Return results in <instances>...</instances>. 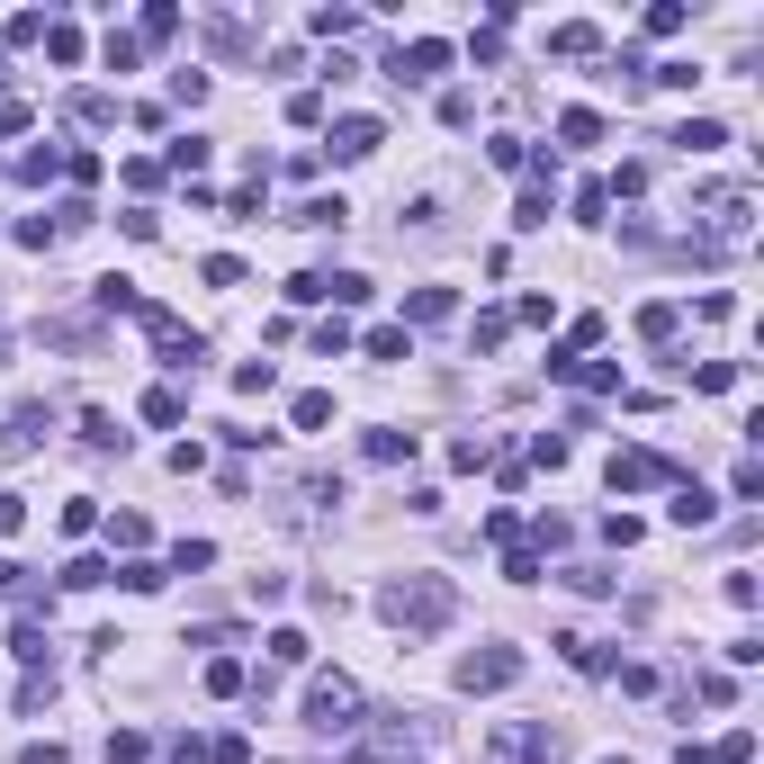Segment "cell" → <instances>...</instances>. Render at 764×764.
<instances>
[{"instance_id":"cell-1","label":"cell","mask_w":764,"mask_h":764,"mask_svg":"<svg viewBox=\"0 0 764 764\" xmlns=\"http://www.w3.org/2000/svg\"><path fill=\"white\" fill-rule=\"evenodd\" d=\"M378 611L396 620V630H405V639H432V630H441V620L459 611V585H450V576H432V567H414V576H396V585L378 594Z\"/></svg>"},{"instance_id":"cell-2","label":"cell","mask_w":764,"mask_h":764,"mask_svg":"<svg viewBox=\"0 0 764 764\" xmlns=\"http://www.w3.org/2000/svg\"><path fill=\"white\" fill-rule=\"evenodd\" d=\"M306 729L352 737V729H360V683H352V674H315V683H306Z\"/></svg>"},{"instance_id":"cell-3","label":"cell","mask_w":764,"mask_h":764,"mask_svg":"<svg viewBox=\"0 0 764 764\" xmlns=\"http://www.w3.org/2000/svg\"><path fill=\"white\" fill-rule=\"evenodd\" d=\"M485 764H558V729L548 720H504L485 737Z\"/></svg>"},{"instance_id":"cell-4","label":"cell","mask_w":764,"mask_h":764,"mask_svg":"<svg viewBox=\"0 0 764 764\" xmlns=\"http://www.w3.org/2000/svg\"><path fill=\"white\" fill-rule=\"evenodd\" d=\"M135 324L154 333V352H163V369H198V360H207V342H198V333H189V324H180L171 306H154V297H145V306H135Z\"/></svg>"},{"instance_id":"cell-5","label":"cell","mask_w":764,"mask_h":764,"mask_svg":"<svg viewBox=\"0 0 764 764\" xmlns=\"http://www.w3.org/2000/svg\"><path fill=\"white\" fill-rule=\"evenodd\" d=\"M450 63H459V45H450V36H405L387 73H396L405 91H423V82H441V73H450Z\"/></svg>"},{"instance_id":"cell-6","label":"cell","mask_w":764,"mask_h":764,"mask_svg":"<svg viewBox=\"0 0 764 764\" xmlns=\"http://www.w3.org/2000/svg\"><path fill=\"white\" fill-rule=\"evenodd\" d=\"M504 683H522V648H477V657H459V692H504Z\"/></svg>"},{"instance_id":"cell-7","label":"cell","mask_w":764,"mask_h":764,"mask_svg":"<svg viewBox=\"0 0 764 764\" xmlns=\"http://www.w3.org/2000/svg\"><path fill=\"white\" fill-rule=\"evenodd\" d=\"M378 145H387L378 117H333V145H324V154H333V163H369Z\"/></svg>"},{"instance_id":"cell-8","label":"cell","mask_w":764,"mask_h":764,"mask_svg":"<svg viewBox=\"0 0 764 764\" xmlns=\"http://www.w3.org/2000/svg\"><path fill=\"white\" fill-rule=\"evenodd\" d=\"M666 477H674V468H666L657 450H620V459H611V495H648V485H666Z\"/></svg>"},{"instance_id":"cell-9","label":"cell","mask_w":764,"mask_h":764,"mask_svg":"<svg viewBox=\"0 0 764 764\" xmlns=\"http://www.w3.org/2000/svg\"><path fill=\"white\" fill-rule=\"evenodd\" d=\"M666 522H683V531H711V522H720V495H702V485H674Z\"/></svg>"},{"instance_id":"cell-10","label":"cell","mask_w":764,"mask_h":764,"mask_svg":"<svg viewBox=\"0 0 764 764\" xmlns=\"http://www.w3.org/2000/svg\"><path fill=\"white\" fill-rule=\"evenodd\" d=\"M674 145L702 163V154H720V145H729V126H720V117H683V126H674Z\"/></svg>"},{"instance_id":"cell-11","label":"cell","mask_w":764,"mask_h":764,"mask_svg":"<svg viewBox=\"0 0 764 764\" xmlns=\"http://www.w3.org/2000/svg\"><path fill=\"white\" fill-rule=\"evenodd\" d=\"M297 226H306V234H342V226H352V207H342V189H333V198H306Z\"/></svg>"},{"instance_id":"cell-12","label":"cell","mask_w":764,"mask_h":764,"mask_svg":"<svg viewBox=\"0 0 764 764\" xmlns=\"http://www.w3.org/2000/svg\"><path fill=\"white\" fill-rule=\"evenodd\" d=\"M36 441H45V414H36V405L19 414V423H0V459H28Z\"/></svg>"},{"instance_id":"cell-13","label":"cell","mask_w":764,"mask_h":764,"mask_svg":"<svg viewBox=\"0 0 764 764\" xmlns=\"http://www.w3.org/2000/svg\"><path fill=\"white\" fill-rule=\"evenodd\" d=\"M450 315H459L450 289H414V297H405V324H450Z\"/></svg>"},{"instance_id":"cell-14","label":"cell","mask_w":764,"mask_h":764,"mask_svg":"<svg viewBox=\"0 0 764 764\" xmlns=\"http://www.w3.org/2000/svg\"><path fill=\"white\" fill-rule=\"evenodd\" d=\"M594 45H603L594 19H558V28H548V54H594Z\"/></svg>"},{"instance_id":"cell-15","label":"cell","mask_w":764,"mask_h":764,"mask_svg":"<svg viewBox=\"0 0 764 764\" xmlns=\"http://www.w3.org/2000/svg\"><path fill=\"white\" fill-rule=\"evenodd\" d=\"M548 648H558V657L576 666V674H603V666H611V657H603V648H594L585 630H558V639H548Z\"/></svg>"},{"instance_id":"cell-16","label":"cell","mask_w":764,"mask_h":764,"mask_svg":"<svg viewBox=\"0 0 764 764\" xmlns=\"http://www.w3.org/2000/svg\"><path fill=\"white\" fill-rule=\"evenodd\" d=\"M163 171H180V180H198V171H207V135H171V154H163Z\"/></svg>"},{"instance_id":"cell-17","label":"cell","mask_w":764,"mask_h":764,"mask_svg":"<svg viewBox=\"0 0 764 764\" xmlns=\"http://www.w3.org/2000/svg\"><path fill=\"white\" fill-rule=\"evenodd\" d=\"M360 352H369V360H414V333H405V324H378Z\"/></svg>"},{"instance_id":"cell-18","label":"cell","mask_w":764,"mask_h":764,"mask_svg":"<svg viewBox=\"0 0 764 764\" xmlns=\"http://www.w3.org/2000/svg\"><path fill=\"white\" fill-rule=\"evenodd\" d=\"M252 674H243V657H207V692H217V702H234Z\"/></svg>"},{"instance_id":"cell-19","label":"cell","mask_w":764,"mask_h":764,"mask_svg":"<svg viewBox=\"0 0 764 764\" xmlns=\"http://www.w3.org/2000/svg\"><path fill=\"white\" fill-rule=\"evenodd\" d=\"M289 423H297V432H324V423H333V396H324V387H306V396L289 405Z\"/></svg>"},{"instance_id":"cell-20","label":"cell","mask_w":764,"mask_h":764,"mask_svg":"<svg viewBox=\"0 0 764 764\" xmlns=\"http://www.w3.org/2000/svg\"><path fill=\"white\" fill-rule=\"evenodd\" d=\"M261 648H270V666H306V657H315V639H306V630H270Z\"/></svg>"},{"instance_id":"cell-21","label":"cell","mask_w":764,"mask_h":764,"mask_svg":"<svg viewBox=\"0 0 764 764\" xmlns=\"http://www.w3.org/2000/svg\"><path fill=\"white\" fill-rule=\"evenodd\" d=\"M504 333H513V315H504V306H485V315L468 324V342H477V352H504Z\"/></svg>"},{"instance_id":"cell-22","label":"cell","mask_w":764,"mask_h":764,"mask_svg":"<svg viewBox=\"0 0 764 764\" xmlns=\"http://www.w3.org/2000/svg\"><path fill=\"white\" fill-rule=\"evenodd\" d=\"M558 145H603V117H594V108H567V117H558Z\"/></svg>"},{"instance_id":"cell-23","label":"cell","mask_w":764,"mask_h":764,"mask_svg":"<svg viewBox=\"0 0 764 764\" xmlns=\"http://www.w3.org/2000/svg\"><path fill=\"white\" fill-rule=\"evenodd\" d=\"M82 441H91V450H126V432H117V414H100V405L82 414Z\"/></svg>"},{"instance_id":"cell-24","label":"cell","mask_w":764,"mask_h":764,"mask_svg":"<svg viewBox=\"0 0 764 764\" xmlns=\"http://www.w3.org/2000/svg\"><path fill=\"white\" fill-rule=\"evenodd\" d=\"M54 522H63V540H91V531H100V504H91V495H73Z\"/></svg>"},{"instance_id":"cell-25","label":"cell","mask_w":764,"mask_h":764,"mask_svg":"<svg viewBox=\"0 0 764 764\" xmlns=\"http://www.w3.org/2000/svg\"><path fill=\"white\" fill-rule=\"evenodd\" d=\"M108 576H117L126 594H163V567H154V558H126V567H108Z\"/></svg>"},{"instance_id":"cell-26","label":"cell","mask_w":764,"mask_h":764,"mask_svg":"<svg viewBox=\"0 0 764 764\" xmlns=\"http://www.w3.org/2000/svg\"><path fill=\"white\" fill-rule=\"evenodd\" d=\"M10 657H19V666H45V620H19V630H10Z\"/></svg>"},{"instance_id":"cell-27","label":"cell","mask_w":764,"mask_h":764,"mask_svg":"<svg viewBox=\"0 0 764 764\" xmlns=\"http://www.w3.org/2000/svg\"><path fill=\"white\" fill-rule=\"evenodd\" d=\"M198 280H207V289H243V261H234V252H207Z\"/></svg>"},{"instance_id":"cell-28","label":"cell","mask_w":764,"mask_h":764,"mask_svg":"<svg viewBox=\"0 0 764 764\" xmlns=\"http://www.w3.org/2000/svg\"><path fill=\"white\" fill-rule=\"evenodd\" d=\"M198 567H217V540H180L171 548V576H198Z\"/></svg>"},{"instance_id":"cell-29","label":"cell","mask_w":764,"mask_h":764,"mask_svg":"<svg viewBox=\"0 0 764 764\" xmlns=\"http://www.w3.org/2000/svg\"><path fill=\"white\" fill-rule=\"evenodd\" d=\"M54 171H63V145H28L19 154V180H54Z\"/></svg>"},{"instance_id":"cell-30","label":"cell","mask_w":764,"mask_h":764,"mask_svg":"<svg viewBox=\"0 0 764 764\" xmlns=\"http://www.w3.org/2000/svg\"><path fill=\"white\" fill-rule=\"evenodd\" d=\"M360 450H369V459H378V468H396V459H414V432H369V441H360Z\"/></svg>"},{"instance_id":"cell-31","label":"cell","mask_w":764,"mask_h":764,"mask_svg":"<svg viewBox=\"0 0 764 764\" xmlns=\"http://www.w3.org/2000/svg\"><path fill=\"white\" fill-rule=\"evenodd\" d=\"M360 297H369L360 270H333V280H324V306H360Z\"/></svg>"},{"instance_id":"cell-32","label":"cell","mask_w":764,"mask_h":764,"mask_svg":"<svg viewBox=\"0 0 764 764\" xmlns=\"http://www.w3.org/2000/svg\"><path fill=\"white\" fill-rule=\"evenodd\" d=\"M145 423H163V432L180 423V387H145Z\"/></svg>"},{"instance_id":"cell-33","label":"cell","mask_w":764,"mask_h":764,"mask_svg":"<svg viewBox=\"0 0 764 764\" xmlns=\"http://www.w3.org/2000/svg\"><path fill=\"white\" fill-rule=\"evenodd\" d=\"M145 755H154L145 729H117V737H108V764H145Z\"/></svg>"},{"instance_id":"cell-34","label":"cell","mask_w":764,"mask_h":764,"mask_svg":"<svg viewBox=\"0 0 764 764\" xmlns=\"http://www.w3.org/2000/svg\"><path fill=\"white\" fill-rule=\"evenodd\" d=\"M91 585H108V558H73L63 567V594H91Z\"/></svg>"},{"instance_id":"cell-35","label":"cell","mask_w":764,"mask_h":764,"mask_svg":"<svg viewBox=\"0 0 764 764\" xmlns=\"http://www.w3.org/2000/svg\"><path fill=\"white\" fill-rule=\"evenodd\" d=\"M692 387H702V396H729V387H737V360H702V369H692Z\"/></svg>"},{"instance_id":"cell-36","label":"cell","mask_w":764,"mask_h":764,"mask_svg":"<svg viewBox=\"0 0 764 764\" xmlns=\"http://www.w3.org/2000/svg\"><path fill=\"white\" fill-rule=\"evenodd\" d=\"M270 387H280V369H270V360H243V369H234V396H270Z\"/></svg>"},{"instance_id":"cell-37","label":"cell","mask_w":764,"mask_h":764,"mask_svg":"<svg viewBox=\"0 0 764 764\" xmlns=\"http://www.w3.org/2000/svg\"><path fill=\"white\" fill-rule=\"evenodd\" d=\"M45 28H54L45 10H19V19H10V28H0V36H10V45H45Z\"/></svg>"},{"instance_id":"cell-38","label":"cell","mask_w":764,"mask_h":764,"mask_svg":"<svg viewBox=\"0 0 764 764\" xmlns=\"http://www.w3.org/2000/svg\"><path fill=\"white\" fill-rule=\"evenodd\" d=\"M674 324H683V315H674L666 297H657V306H639V333H648V342H674Z\"/></svg>"},{"instance_id":"cell-39","label":"cell","mask_w":764,"mask_h":764,"mask_svg":"<svg viewBox=\"0 0 764 764\" xmlns=\"http://www.w3.org/2000/svg\"><path fill=\"white\" fill-rule=\"evenodd\" d=\"M108 540H117V548H135V558H145V540H154V531H145V513H117V522H108Z\"/></svg>"},{"instance_id":"cell-40","label":"cell","mask_w":764,"mask_h":764,"mask_svg":"<svg viewBox=\"0 0 764 764\" xmlns=\"http://www.w3.org/2000/svg\"><path fill=\"white\" fill-rule=\"evenodd\" d=\"M45 54H54V63H82V28L54 19V28H45Z\"/></svg>"},{"instance_id":"cell-41","label":"cell","mask_w":764,"mask_h":764,"mask_svg":"<svg viewBox=\"0 0 764 764\" xmlns=\"http://www.w3.org/2000/svg\"><path fill=\"white\" fill-rule=\"evenodd\" d=\"M485 154H495V171H531V145H522V135H495Z\"/></svg>"},{"instance_id":"cell-42","label":"cell","mask_w":764,"mask_h":764,"mask_svg":"<svg viewBox=\"0 0 764 764\" xmlns=\"http://www.w3.org/2000/svg\"><path fill=\"white\" fill-rule=\"evenodd\" d=\"M513 226H522V234H540V226H548V189H522V207H513Z\"/></svg>"},{"instance_id":"cell-43","label":"cell","mask_w":764,"mask_h":764,"mask_svg":"<svg viewBox=\"0 0 764 764\" xmlns=\"http://www.w3.org/2000/svg\"><path fill=\"white\" fill-rule=\"evenodd\" d=\"M729 495H737V504H755V495H764V459H737V477H729Z\"/></svg>"},{"instance_id":"cell-44","label":"cell","mask_w":764,"mask_h":764,"mask_svg":"<svg viewBox=\"0 0 764 764\" xmlns=\"http://www.w3.org/2000/svg\"><path fill=\"white\" fill-rule=\"evenodd\" d=\"M145 36H154V45L180 36V10H171V0H154V10H145ZM145 36H135V45H145Z\"/></svg>"},{"instance_id":"cell-45","label":"cell","mask_w":764,"mask_h":764,"mask_svg":"<svg viewBox=\"0 0 764 764\" xmlns=\"http://www.w3.org/2000/svg\"><path fill=\"white\" fill-rule=\"evenodd\" d=\"M91 217H100V207H91V198H63V207H54V234H82Z\"/></svg>"},{"instance_id":"cell-46","label":"cell","mask_w":764,"mask_h":764,"mask_svg":"<svg viewBox=\"0 0 764 764\" xmlns=\"http://www.w3.org/2000/svg\"><path fill=\"white\" fill-rule=\"evenodd\" d=\"M100 306H108V315H135L145 297H135V280H100Z\"/></svg>"},{"instance_id":"cell-47","label":"cell","mask_w":764,"mask_h":764,"mask_svg":"<svg viewBox=\"0 0 764 764\" xmlns=\"http://www.w3.org/2000/svg\"><path fill=\"white\" fill-rule=\"evenodd\" d=\"M485 459H495V450H485V441H477V432H459V441H450V468H468V477H477V468H485Z\"/></svg>"},{"instance_id":"cell-48","label":"cell","mask_w":764,"mask_h":764,"mask_svg":"<svg viewBox=\"0 0 764 764\" xmlns=\"http://www.w3.org/2000/svg\"><path fill=\"white\" fill-rule=\"evenodd\" d=\"M558 585H576V594H611V567H558Z\"/></svg>"},{"instance_id":"cell-49","label":"cell","mask_w":764,"mask_h":764,"mask_svg":"<svg viewBox=\"0 0 764 764\" xmlns=\"http://www.w3.org/2000/svg\"><path fill=\"white\" fill-rule=\"evenodd\" d=\"M746 755H755V729H729V737L711 746V764H746Z\"/></svg>"},{"instance_id":"cell-50","label":"cell","mask_w":764,"mask_h":764,"mask_svg":"<svg viewBox=\"0 0 764 764\" xmlns=\"http://www.w3.org/2000/svg\"><path fill=\"white\" fill-rule=\"evenodd\" d=\"M315 352H324V360H342V352H352V324H342V315H333V324H315Z\"/></svg>"},{"instance_id":"cell-51","label":"cell","mask_w":764,"mask_h":764,"mask_svg":"<svg viewBox=\"0 0 764 764\" xmlns=\"http://www.w3.org/2000/svg\"><path fill=\"white\" fill-rule=\"evenodd\" d=\"M639 189H648V171H639V163H620V171L603 180V198H639Z\"/></svg>"},{"instance_id":"cell-52","label":"cell","mask_w":764,"mask_h":764,"mask_svg":"<svg viewBox=\"0 0 764 764\" xmlns=\"http://www.w3.org/2000/svg\"><path fill=\"white\" fill-rule=\"evenodd\" d=\"M306 28H315V36H352V28H360V10H315Z\"/></svg>"},{"instance_id":"cell-53","label":"cell","mask_w":764,"mask_h":764,"mask_svg":"<svg viewBox=\"0 0 764 764\" xmlns=\"http://www.w3.org/2000/svg\"><path fill=\"white\" fill-rule=\"evenodd\" d=\"M648 36H683V0H657V10H648Z\"/></svg>"},{"instance_id":"cell-54","label":"cell","mask_w":764,"mask_h":764,"mask_svg":"<svg viewBox=\"0 0 764 764\" xmlns=\"http://www.w3.org/2000/svg\"><path fill=\"white\" fill-rule=\"evenodd\" d=\"M207 764H252V737H234V729H226L217 746H207Z\"/></svg>"},{"instance_id":"cell-55","label":"cell","mask_w":764,"mask_h":764,"mask_svg":"<svg viewBox=\"0 0 764 764\" xmlns=\"http://www.w3.org/2000/svg\"><path fill=\"white\" fill-rule=\"evenodd\" d=\"M73 117H91V126H108V117H117V100H108V91H82V100H73Z\"/></svg>"},{"instance_id":"cell-56","label":"cell","mask_w":764,"mask_h":764,"mask_svg":"<svg viewBox=\"0 0 764 764\" xmlns=\"http://www.w3.org/2000/svg\"><path fill=\"white\" fill-rule=\"evenodd\" d=\"M576 378H585L594 396H611V387H620V369H611V360H576Z\"/></svg>"},{"instance_id":"cell-57","label":"cell","mask_w":764,"mask_h":764,"mask_svg":"<svg viewBox=\"0 0 764 764\" xmlns=\"http://www.w3.org/2000/svg\"><path fill=\"white\" fill-rule=\"evenodd\" d=\"M755 594H764V585H755V567H729V603H737V611H755Z\"/></svg>"},{"instance_id":"cell-58","label":"cell","mask_w":764,"mask_h":764,"mask_svg":"<svg viewBox=\"0 0 764 764\" xmlns=\"http://www.w3.org/2000/svg\"><path fill=\"white\" fill-rule=\"evenodd\" d=\"M28 531V495H0V540H19Z\"/></svg>"},{"instance_id":"cell-59","label":"cell","mask_w":764,"mask_h":764,"mask_svg":"<svg viewBox=\"0 0 764 764\" xmlns=\"http://www.w3.org/2000/svg\"><path fill=\"white\" fill-rule=\"evenodd\" d=\"M19 764H63V746H54V737H36V746H19Z\"/></svg>"},{"instance_id":"cell-60","label":"cell","mask_w":764,"mask_h":764,"mask_svg":"<svg viewBox=\"0 0 764 764\" xmlns=\"http://www.w3.org/2000/svg\"><path fill=\"white\" fill-rule=\"evenodd\" d=\"M171 764H207V746L198 737H171Z\"/></svg>"},{"instance_id":"cell-61","label":"cell","mask_w":764,"mask_h":764,"mask_svg":"<svg viewBox=\"0 0 764 764\" xmlns=\"http://www.w3.org/2000/svg\"><path fill=\"white\" fill-rule=\"evenodd\" d=\"M603 764H630V755H603Z\"/></svg>"}]
</instances>
